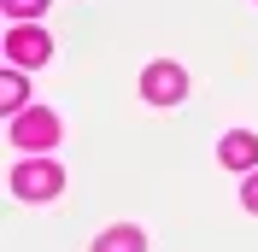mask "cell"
<instances>
[{
	"instance_id": "2",
	"label": "cell",
	"mask_w": 258,
	"mask_h": 252,
	"mask_svg": "<svg viewBox=\"0 0 258 252\" xmlns=\"http://www.w3.org/2000/svg\"><path fill=\"white\" fill-rule=\"evenodd\" d=\"M53 141H59V117H53L47 106L18 111V117H12V147H24V153H47Z\"/></svg>"
},
{
	"instance_id": "7",
	"label": "cell",
	"mask_w": 258,
	"mask_h": 252,
	"mask_svg": "<svg viewBox=\"0 0 258 252\" xmlns=\"http://www.w3.org/2000/svg\"><path fill=\"white\" fill-rule=\"evenodd\" d=\"M0 106L12 111V117L24 111V71H6V77H0Z\"/></svg>"
},
{
	"instance_id": "6",
	"label": "cell",
	"mask_w": 258,
	"mask_h": 252,
	"mask_svg": "<svg viewBox=\"0 0 258 252\" xmlns=\"http://www.w3.org/2000/svg\"><path fill=\"white\" fill-rule=\"evenodd\" d=\"M94 252H147V235L123 223V229H106V235L94 240Z\"/></svg>"
},
{
	"instance_id": "3",
	"label": "cell",
	"mask_w": 258,
	"mask_h": 252,
	"mask_svg": "<svg viewBox=\"0 0 258 252\" xmlns=\"http://www.w3.org/2000/svg\"><path fill=\"white\" fill-rule=\"evenodd\" d=\"M182 94H188V71H182V65L159 59V65L141 71V100H153V106H176Z\"/></svg>"
},
{
	"instance_id": "8",
	"label": "cell",
	"mask_w": 258,
	"mask_h": 252,
	"mask_svg": "<svg viewBox=\"0 0 258 252\" xmlns=\"http://www.w3.org/2000/svg\"><path fill=\"white\" fill-rule=\"evenodd\" d=\"M6 12L12 18H35V12H47V0H6Z\"/></svg>"
},
{
	"instance_id": "9",
	"label": "cell",
	"mask_w": 258,
	"mask_h": 252,
	"mask_svg": "<svg viewBox=\"0 0 258 252\" xmlns=\"http://www.w3.org/2000/svg\"><path fill=\"white\" fill-rule=\"evenodd\" d=\"M241 205L258 217V170H246V188H241Z\"/></svg>"
},
{
	"instance_id": "1",
	"label": "cell",
	"mask_w": 258,
	"mask_h": 252,
	"mask_svg": "<svg viewBox=\"0 0 258 252\" xmlns=\"http://www.w3.org/2000/svg\"><path fill=\"white\" fill-rule=\"evenodd\" d=\"M64 188V170L53 164V158H24L12 170V194L18 200H53V194Z\"/></svg>"
},
{
	"instance_id": "4",
	"label": "cell",
	"mask_w": 258,
	"mask_h": 252,
	"mask_svg": "<svg viewBox=\"0 0 258 252\" xmlns=\"http://www.w3.org/2000/svg\"><path fill=\"white\" fill-rule=\"evenodd\" d=\"M6 59H12L18 71H35V65H47V59H53L47 30H35V24H12V30H6Z\"/></svg>"
},
{
	"instance_id": "5",
	"label": "cell",
	"mask_w": 258,
	"mask_h": 252,
	"mask_svg": "<svg viewBox=\"0 0 258 252\" xmlns=\"http://www.w3.org/2000/svg\"><path fill=\"white\" fill-rule=\"evenodd\" d=\"M217 164H223V170H258V135L229 129L223 141H217Z\"/></svg>"
}]
</instances>
